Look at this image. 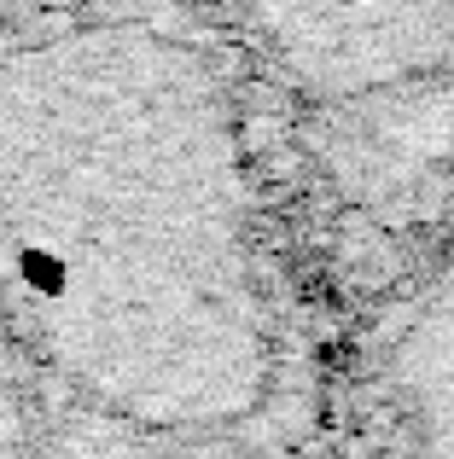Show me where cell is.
I'll list each match as a JSON object with an SVG mask.
<instances>
[{
    "label": "cell",
    "instance_id": "6da1fadb",
    "mask_svg": "<svg viewBox=\"0 0 454 459\" xmlns=\"http://www.w3.org/2000/svg\"><path fill=\"white\" fill-rule=\"evenodd\" d=\"M0 308L35 384L205 448L280 390L233 88L198 41L82 18L0 47Z\"/></svg>",
    "mask_w": 454,
    "mask_h": 459
},
{
    "label": "cell",
    "instance_id": "7a4b0ae2",
    "mask_svg": "<svg viewBox=\"0 0 454 459\" xmlns=\"http://www.w3.org/2000/svg\"><path fill=\"white\" fill-rule=\"evenodd\" d=\"M245 41L315 105H379L454 82V0H233Z\"/></svg>",
    "mask_w": 454,
    "mask_h": 459
},
{
    "label": "cell",
    "instance_id": "3957f363",
    "mask_svg": "<svg viewBox=\"0 0 454 459\" xmlns=\"http://www.w3.org/2000/svg\"><path fill=\"white\" fill-rule=\"evenodd\" d=\"M385 384L414 437V459H454V273L390 314Z\"/></svg>",
    "mask_w": 454,
    "mask_h": 459
},
{
    "label": "cell",
    "instance_id": "277c9868",
    "mask_svg": "<svg viewBox=\"0 0 454 459\" xmlns=\"http://www.w3.org/2000/svg\"><path fill=\"white\" fill-rule=\"evenodd\" d=\"M0 459H53L41 430V384L23 360L6 308H0Z\"/></svg>",
    "mask_w": 454,
    "mask_h": 459
}]
</instances>
